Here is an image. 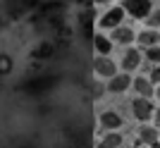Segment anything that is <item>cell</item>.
<instances>
[{
    "instance_id": "1",
    "label": "cell",
    "mask_w": 160,
    "mask_h": 148,
    "mask_svg": "<svg viewBox=\"0 0 160 148\" xmlns=\"http://www.w3.org/2000/svg\"><path fill=\"white\" fill-rule=\"evenodd\" d=\"M41 5H43V0H2V12L7 19L17 22L27 14L36 12Z\"/></svg>"
},
{
    "instance_id": "2",
    "label": "cell",
    "mask_w": 160,
    "mask_h": 148,
    "mask_svg": "<svg viewBox=\"0 0 160 148\" xmlns=\"http://www.w3.org/2000/svg\"><path fill=\"white\" fill-rule=\"evenodd\" d=\"M55 84H58V76H53V74H41V76L27 79L22 84V88H24L27 93H31V96H38V93H48Z\"/></svg>"
},
{
    "instance_id": "3",
    "label": "cell",
    "mask_w": 160,
    "mask_h": 148,
    "mask_svg": "<svg viewBox=\"0 0 160 148\" xmlns=\"http://www.w3.org/2000/svg\"><path fill=\"white\" fill-rule=\"evenodd\" d=\"M129 108H132V115L139 122H148L151 117H155V108H153V103H151L148 96H136V98H132Z\"/></svg>"
},
{
    "instance_id": "4",
    "label": "cell",
    "mask_w": 160,
    "mask_h": 148,
    "mask_svg": "<svg viewBox=\"0 0 160 148\" xmlns=\"http://www.w3.org/2000/svg\"><path fill=\"white\" fill-rule=\"evenodd\" d=\"M93 74L96 76H100V79H110V76H115L117 74V62L110 57V55H98V57H93Z\"/></svg>"
},
{
    "instance_id": "5",
    "label": "cell",
    "mask_w": 160,
    "mask_h": 148,
    "mask_svg": "<svg viewBox=\"0 0 160 148\" xmlns=\"http://www.w3.org/2000/svg\"><path fill=\"white\" fill-rule=\"evenodd\" d=\"M124 17H127V10H124V5H115V7H110L103 17H100V29H110L112 31L115 27H120L122 22H124Z\"/></svg>"
},
{
    "instance_id": "6",
    "label": "cell",
    "mask_w": 160,
    "mask_h": 148,
    "mask_svg": "<svg viewBox=\"0 0 160 148\" xmlns=\"http://www.w3.org/2000/svg\"><path fill=\"white\" fill-rule=\"evenodd\" d=\"M127 14H132L134 19H146L148 14L153 12V2L151 0H124L122 2Z\"/></svg>"
},
{
    "instance_id": "7",
    "label": "cell",
    "mask_w": 160,
    "mask_h": 148,
    "mask_svg": "<svg viewBox=\"0 0 160 148\" xmlns=\"http://www.w3.org/2000/svg\"><path fill=\"white\" fill-rule=\"evenodd\" d=\"M132 84H134V79L129 76V72H124V69H122V72H117L115 76H110V79H108V91L120 96V93H124V91H129V88H132Z\"/></svg>"
},
{
    "instance_id": "8",
    "label": "cell",
    "mask_w": 160,
    "mask_h": 148,
    "mask_svg": "<svg viewBox=\"0 0 160 148\" xmlns=\"http://www.w3.org/2000/svg\"><path fill=\"white\" fill-rule=\"evenodd\" d=\"M136 146H160V127L141 124V127H139V139H136Z\"/></svg>"
},
{
    "instance_id": "9",
    "label": "cell",
    "mask_w": 160,
    "mask_h": 148,
    "mask_svg": "<svg viewBox=\"0 0 160 148\" xmlns=\"http://www.w3.org/2000/svg\"><path fill=\"white\" fill-rule=\"evenodd\" d=\"M98 124L105 131H112V129H122L124 127V120H122L120 112H115V110H105V112L98 115Z\"/></svg>"
},
{
    "instance_id": "10",
    "label": "cell",
    "mask_w": 160,
    "mask_h": 148,
    "mask_svg": "<svg viewBox=\"0 0 160 148\" xmlns=\"http://www.w3.org/2000/svg\"><path fill=\"white\" fill-rule=\"evenodd\" d=\"M120 67L124 69V72H134V69L141 67V53H139V48H127V50H124Z\"/></svg>"
},
{
    "instance_id": "11",
    "label": "cell",
    "mask_w": 160,
    "mask_h": 148,
    "mask_svg": "<svg viewBox=\"0 0 160 148\" xmlns=\"http://www.w3.org/2000/svg\"><path fill=\"white\" fill-rule=\"evenodd\" d=\"M112 41L117 43V46H132V41H136V34H134L132 27L120 24V27L112 29Z\"/></svg>"
},
{
    "instance_id": "12",
    "label": "cell",
    "mask_w": 160,
    "mask_h": 148,
    "mask_svg": "<svg viewBox=\"0 0 160 148\" xmlns=\"http://www.w3.org/2000/svg\"><path fill=\"white\" fill-rule=\"evenodd\" d=\"M91 43H93L96 53L98 55H110L112 53V36H103V34H93L91 36Z\"/></svg>"
},
{
    "instance_id": "13",
    "label": "cell",
    "mask_w": 160,
    "mask_h": 148,
    "mask_svg": "<svg viewBox=\"0 0 160 148\" xmlns=\"http://www.w3.org/2000/svg\"><path fill=\"white\" fill-rule=\"evenodd\" d=\"M136 41H139L141 48H151V46H158L160 43V34H158L155 27H148V29H143V31L136 36Z\"/></svg>"
},
{
    "instance_id": "14",
    "label": "cell",
    "mask_w": 160,
    "mask_h": 148,
    "mask_svg": "<svg viewBox=\"0 0 160 148\" xmlns=\"http://www.w3.org/2000/svg\"><path fill=\"white\" fill-rule=\"evenodd\" d=\"M122 143H124V139H122L120 129H112V131H105V136L100 139L98 146L100 148H120Z\"/></svg>"
},
{
    "instance_id": "15",
    "label": "cell",
    "mask_w": 160,
    "mask_h": 148,
    "mask_svg": "<svg viewBox=\"0 0 160 148\" xmlns=\"http://www.w3.org/2000/svg\"><path fill=\"white\" fill-rule=\"evenodd\" d=\"M151 84H153V81L146 79V76H136V79H134V84H132V88H134V91H136L139 96H148V98H151V96L155 93Z\"/></svg>"
},
{
    "instance_id": "16",
    "label": "cell",
    "mask_w": 160,
    "mask_h": 148,
    "mask_svg": "<svg viewBox=\"0 0 160 148\" xmlns=\"http://www.w3.org/2000/svg\"><path fill=\"white\" fill-rule=\"evenodd\" d=\"M146 60H148V62H153V65H160V46L146 48Z\"/></svg>"
},
{
    "instance_id": "17",
    "label": "cell",
    "mask_w": 160,
    "mask_h": 148,
    "mask_svg": "<svg viewBox=\"0 0 160 148\" xmlns=\"http://www.w3.org/2000/svg\"><path fill=\"white\" fill-rule=\"evenodd\" d=\"M146 22H148V27H155V29L160 27V7H153V12L146 17Z\"/></svg>"
},
{
    "instance_id": "18",
    "label": "cell",
    "mask_w": 160,
    "mask_h": 148,
    "mask_svg": "<svg viewBox=\"0 0 160 148\" xmlns=\"http://www.w3.org/2000/svg\"><path fill=\"white\" fill-rule=\"evenodd\" d=\"M151 81H153L155 86L160 84V65H155V67L151 69Z\"/></svg>"
},
{
    "instance_id": "19",
    "label": "cell",
    "mask_w": 160,
    "mask_h": 148,
    "mask_svg": "<svg viewBox=\"0 0 160 148\" xmlns=\"http://www.w3.org/2000/svg\"><path fill=\"white\" fill-rule=\"evenodd\" d=\"M96 5H108V2H112V0H93Z\"/></svg>"
},
{
    "instance_id": "20",
    "label": "cell",
    "mask_w": 160,
    "mask_h": 148,
    "mask_svg": "<svg viewBox=\"0 0 160 148\" xmlns=\"http://www.w3.org/2000/svg\"><path fill=\"white\" fill-rule=\"evenodd\" d=\"M155 122H158V124H160V108L155 110Z\"/></svg>"
},
{
    "instance_id": "21",
    "label": "cell",
    "mask_w": 160,
    "mask_h": 148,
    "mask_svg": "<svg viewBox=\"0 0 160 148\" xmlns=\"http://www.w3.org/2000/svg\"><path fill=\"white\" fill-rule=\"evenodd\" d=\"M155 96H158V98H160V84H158V88H155Z\"/></svg>"
}]
</instances>
